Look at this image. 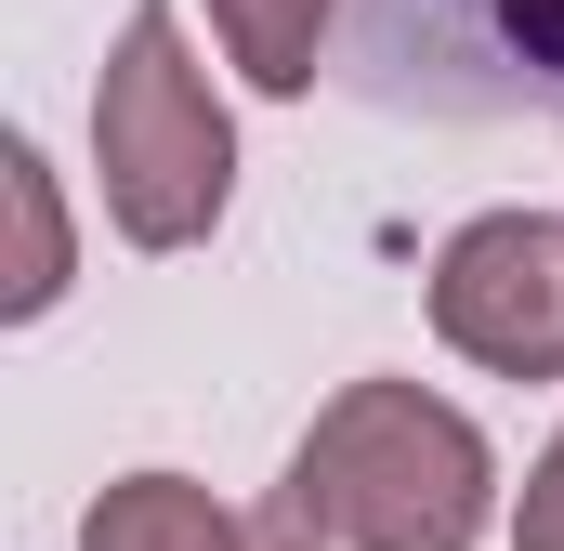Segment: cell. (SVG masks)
Here are the masks:
<instances>
[{"instance_id": "cell-4", "label": "cell", "mask_w": 564, "mask_h": 551, "mask_svg": "<svg viewBox=\"0 0 564 551\" xmlns=\"http://www.w3.org/2000/svg\"><path fill=\"white\" fill-rule=\"evenodd\" d=\"M433 342L486 381H564V224L552 210H473L433 250Z\"/></svg>"}, {"instance_id": "cell-6", "label": "cell", "mask_w": 564, "mask_h": 551, "mask_svg": "<svg viewBox=\"0 0 564 551\" xmlns=\"http://www.w3.org/2000/svg\"><path fill=\"white\" fill-rule=\"evenodd\" d=\"M0 197H13V289H0V315H13V328H40V315L66 302V276H79V237H66L53 158H40L26 132L0 144Z\"/></svg>"}, {"instance_id": "cell-2", "label": "cell", "mask_w": 564, "mask_h": 551, "mask_svg": "<svg viewBox=\"0 0 564 551\" xmlns=\"http://www.w3.org/2000/svg\"><path fill=\"white\" fill-rule=\"evenodd\" d=\"M93 184H106V224L132 250H197L237 197V119L210 93V66L184 53V13L132 0L119 40H106V79H93Z\"/></svg>"}, {"instance_id": "cell-5", "label": "cell", "mask_w": 564, "mask_h": 551, "mask_svg": "<svg viewBox=\"0 0 564 551\" xmlns=\"http://www.w3.org/2000/svg\"><path fill=\"white\" fill-rule=\"evenodd\" d=\"M79 551H250V526H237L197 473H119V486L79 512Z\"/></svg>"}, {"instance_id": "cell-7", "label": "cell", "mask_w": 564, "mask_h": 551, "mask_svg": "<svg viewBox=\"0 0 564 551\" xmlns=\"http://www.w3.org/2000/svg\"><path fill=\"white\" fill-rule=\"evenodd\" d=\"M328 26H341V0H210V40H224V66L250 79V93H315V66H328Z\"/></svg>"}, {"instance_id": "cell-3", "label": "cell", "mask_w": 564, "mask_h": 551, "mask_svg": "<svg viewBox=\"0 0 564 551\" xmlns=\"http://www.w3.org/2000/svg\"><path fill=\"white\" fill-rule=\"evenodd\" d=\"M355 79L394 119L564 132V0H355Z\"/></svg>"}, {"instance_id": "cell-1", "label": "cell", "mask_w": 564, "mask_h": 551, "mask_svg": "<svg viewBox=\"0 0 564 551\" xmlns=\"http://www.w3.org/2000/svg\"><path fill=\"white\" fill-rule=\"evenodd\" d=\"M276 499L328 551H473L499 526V446L433 381H341L289 446Z\"/></svg>"}, {"instance_id": "cell-9", "label": "cell", "mask_w": 564, "mask_h": 551, "mask_svg": "<svg viewBox=\"0 0 564 551\" xmlns=\"http://www.w3.org/2000/svg\"><path fill=\"white\" fill-rule=\"evenodd\" d=\"M250 551H328V539H315V526H302V512L276 499V512H250Z\"/></svg>"}, {"instance_id": "cell-8", "label": "cell", "mask_w": 564, "mask_h": 551, "mask_svg": "<svg viewBox=\"0 0 564 551\" xmlns=\"http://www.w3.org/2000/svg\"><path fill=\"white\" fill-rule=\"evenodd\" d=\"M512 551H564V433L539 446V473H525V499H512Z\"/></svg>"}]
</instances>
